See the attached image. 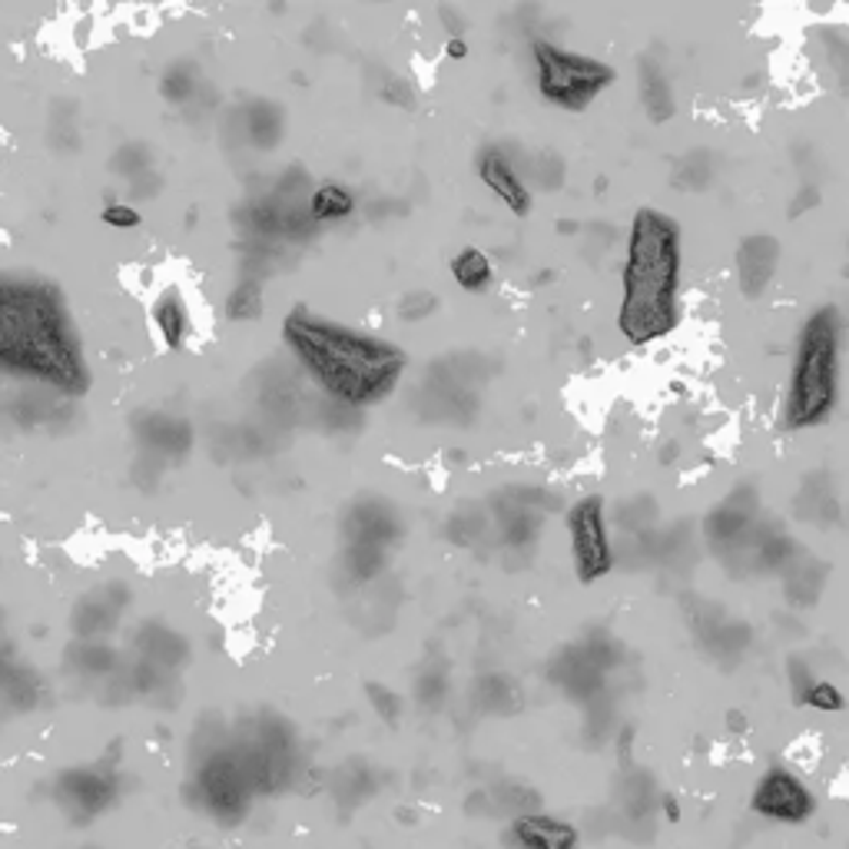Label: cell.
<instances>
[{
	"mask_svg": "<svg viewBox=\"0 0 849 849\" xmlns=\"http://www.w3.org/2000/svg\"><path fill=\"white\" fill-rule=\"evenodd\" d=\"M439 17H442V21L449 24V31H455V37H458V31H462V27H458V24H462L458 11H449V8H442V11H439Z\"/></svg>",
	"mask_w": 849,
	"mask_h": 849,
	"instance_id": "47",
	"label": "cell"
},
{
	"mask_svg": "<svg viewBox=\"0 0 849 849\" xmlns=\"http://www.w3.org/2000/svg\"><path fill=\"white\" fill-rule=\"evenodd\" d=\"M343 567L349 574L352 584H369L382 574L385 567V551L379 548H362V545H349V551L343 554Z\"/></svg>",
	"mask_w": 849,
	"mask_h": 849,
	"instance_id": "30",
	"label": "cell"
},
{
	"mask_svg": "<svg viewBox=\"0 0 849 849\" xmlns=\"http://www.w3.org/2000/svg\"><path fill=\"white\" fill-rule=\"evenodd\" d=\"M445 673H439V670H424L418 681H415V697H418V704H424V707H439L442 701H445Z\"/></svg>",
	"mask_w": 849,
	"mask_h": 849,
	"instance_id": "38",
	"label": "cell"
},
{
	"mask_svg": "<svg viewBox=\"0 0 849 849\" xmlns=\"http://www.w3.org/2000/svg\"><path fill=\"white\" fill-rule=\"evenodd\" d=\"M127 601H130V594H127V587H123L120 581L91 590L87 598L76 605V611H73V631H76V637H80V641H97V637L110 634V631L117 627V621H120Z\"/></svg>",
	"mask_w": 849,
	"mask_h": 849,
	"instance_id": "13",
	"label": "cell"
},
{
	"mask_svg": "<svg viewBox=\"0 0 849 849\" xmlns=\"http://www.w3.org/2000/svg\"><path fill=\"white\" fill-rule=\"evenodd\" d=\"M756 507H760V498L750 485L727 494L724 504H717L714 512L704 518V531H707L710 545L727 551L733 541H740L746 535V528L756 522Z\"/></svg>",
	"mask_w": 849,
	"mask_h": 849,
	"instance_id": "15",
	"label": "cell"
},
{
	"mask_svg": "<svg viewBox=\"0 0 849 849\" xmlns=\"http://www.w3.org/2000/svg\"><path fill=\"white\" fill-rule=\"evenodd\" d=\"M641 104L650 117V123H667L673 117V91L670 80L660 60H654L650 53L641 57Z\"/></svg>",
	"mask_w": 849,
	"mask_h": 849,
	"instance_id": "22",
	"label": "cell"
},
{
	"mask_svg": "<svg viewBox=\"0 0 849 849\" xmlns=\"http://www.w3.org/2000/svg\"><path fill=\"white\" fill-rule=\"evenodd\" d=\"M445 535H449V541L468 548V545L481 541V535H485V518H481L478 512H471V507H462V512H455V515L449 518Z\"/></svg>",
	"mask_w": 849,
	"mask_h": 849,
	"instance_id": "35",
	"label": "cell"
},
{
	"mask_svg": "<svg viewBox=\"0 0 849 849\" xmlns=\"http://www.w3.org/2000/svg\"><path fill=\"white\" fill-rule=\"evenodd\" d=\"M478 177L481 183L512 210L515 216H528L531 210V190L525 187L522 174L515 169V163L507 159V153L501 150H485L481 159H478Z\"/></svg>",
	"mask_w": 849,
	"mask_h": 849,
	"instance_id": "17",
	"label": "cell"
},
{
	"mask_svg": "<svg viewBox=\"0 0 849 849\" xmlns=\"http://www.w3.org/2000/svg\"><path fill=\"white\" fill-rule=\"evenodd\" d=\"M73 660L83 673H107L117 667V654L100 641H80L73 647Z\"/></svg>",
	"mask_w": 849,
	"mask_h": 849,
	"instance_id": "33",
	"label": "cell"
},
{
	"mask_svg": "<svg viewBox=\"0 0 849 849\" xmlns=\"http://www.w3.org/2000/svg\"><path fill=\"white\" fill-rule=\"evenodd\" d=\"M236 756L252 784V790H279L286 787L292 763H296V733L292 727L276 717L263 714L252 724V733L242 746H236Z\"/></svg>",
	"mask_w": 849,
	"mask_h": 849,
	"instance_id": "6",
	"label": "cell"
},
{
	"mask_svg": "<svg viewBox=\"0 0 849 849\" xmlns=\"http://www.w3.org/2000/svg\"><path fill=\"white\" fill-rule=\"evenodd\" d=\"M554 507V498L541 488H504L494 494L491 512L501 531V545L525 548L538 538L545 515Z\"/></svg>",
	"mask_w": 849,
	"mask_h": 849,
	"instance_id": "9",
	"label": "cell"
},
{
	"mask_svg": "<svg viewBox=\"0 0 849 849\" xmlns=\"http://www.w3.org/2000/svg\"><path fill=\"white\" fill-rule=\"evenodd\" d=\"M104 223L117 226V229H133V226H140V213L133 206H127V203H110L104 210Z\"/></svg>",
	"mask_w": 849,
	"mask_h": 849,
	"instance_id": "42",
	"label": "cell"
},
{
	"mask_svg": "<svg viewBox=\"0 0 849 849\" xmlns=\"http://www.w3.org/2000/svg\"><path fill=\"white\" fill-rule=\"evenodd\" d=\"M823 584H826V564H820L810 554L793 558L787 567V601L793 608H813L823 594Z\"/></svg>",
	"mask_w": 849,
	"mask_h": 849,
	"instance_id": "23",
	"label": "cell"
},
{
	"mask_svg": "<svg viewBox=\"0 0 849 849\" xmlns=\"http://www.w3.org/2000/svg\"><path fill=\"white\" fill-rule=\"evenodd\" d=\"M57 797L63 806H70L73 813L83 816H97L104 813L113 797H117V777L104 774L97 767H83V770H67L57 784Z\"/></svg>",
	"mask_w": 849,
	"mask_h": 849,
	"instance_id": "12",
	"label": "cell"
},
{
	"mask_svg": "<svg viewBox=\"0 0 849 849\" xmlns=\"http://www.w3.org/2000/svg\"><path fill=\"white\" fill-rule=\"evenodd\" d=\"M790 684H793V694H797V701L803 704V697H806V691L813 687V677H810V670H806V663L803 660H790Z\"/></svg>",
	"mask_w": 849,
	"mask_h": 849,
	"instance_id": "43",
	"label": "cell"
},
{
	"mask_svg": "<svg viewBox=\"0 0 849 849\" xmlns=\"http://www.w3.org/2000/svg\"><path fill=\"white\" fill-rule=\"evenodd\" d=\"M133 432H136L143 452L146 455H159V458H180L193 445L190 421H183L177 415H166V411H143V415H136Z\"/></svg>",
	"mask_w": 849,
	"mask_h": 849,
	"instance_id": "16",
	"label": "cell"
},
{
	"mask_svg": "<svg viewBox=\"0 0 849 849\" xmlns=\"http://www.w3.org/2000/svg\"><path fill=\"white\" fill-rule=\"evenodd\" d=\"M535 63H538V94L545 104L581 113L587 110L594 100H598L611 83H614V67L584 57V53H571L561 50L548 40H535Z\"/></svg>",
	"mask_w": 849,
	"mask_h": 849,
	"instance_id": "5",
	"label": "cell"
},
{
	"mask_svg": "<svg viewBox=\"0 0 849 849\" xmlns=\"http://www.w3.org/2000/svg\"><path fill=\"white\" fill-rule=\"evenodd\" d=\"M681 286V229L657 210H641L627 239L621 335L631 346H647L677 325Z\"/></svg>",
	"mask_w": 849,
	"mask_h": 849,
	"instance_id": "3",
	"label": "cell"
},
{
	"mask_svg": "<svg viewBox=\"0 0 849 849\" xmlns=\"http://www.w3.org/2000/svg\"><path fill=\"white\" fill-rule=\"evenodd\" d=\"M839 332L842 319L836 306H820L797 346L790 395H787V429H816L836 405L839 392Z\"/></svg>",
	"mask_w": 849,
	"mask_h": 849,
	"instance_id": "4",
	"label": "cell"
},
{
	"mask_svg": "<svg viewBox=\"0 0 849 849\" xmlns=\"http://www.w3.org/2000/svg\"><path fill=\"white\" fill-rule=\"evenodd\" d=\"M452 276H455V283H458L465 292H485L488 283H491V276H494V266H491V260L485 256L481 249L468 246V249H462L458 256L452 260Z\"/></svg>",
	"mask_w": 849,
	"mask_h": 849,
	"instance_id": "28",
	"label": "cell"
},
{
	"mask_svg": "<svg viewBox=\"0 0 849 849\" xmlns=\"http://www.w3.org/2000/svg\"><path fill=\"white\" fill-rule=\"evenodd\" d=\"M239 127L256 150H276L286 130V113L276 100H249L239 110Z\"/></svg>",
	"mask_w": 849,
	"mask_h": 849,
	"instance_id": "19",
	"label": "cell"
},
{
	"mask_svg": "<svg viewBox=\"0 0 849 849\" xmlns=\"http://www.w3.org/2000/svg\"><path fill=\"white\" fill-rule=\"evenodd\" d=\"M113 174L127 177V180H136L143 174H150L153 169V153L146 143H123L117 153H113Z\"/></svg>",
	"mask_w": 849,
	"mask_h": 849,
	"instance_id": "32",
	"label": "cell"
},
{
	"mask_svg": "<svg viewBox=\"0 0 849 849\" xmlns=\"http://www.w3.org/2000/svg\"><path fill=\"white\" fill-rule=\"evenodd\" d=\"M528 169H531V180H535L538 187H545V190H561V183H564V159H561L558 153H538V156L528 163Z\"/></svg>",
	"mask_w": 849,
	"mask_h": 849,
	"instance_id": "36",
	"label": "cell"
},
{
	"mask_svg": "<svg viewBox=\"0 0 849 849\" xmlns=\"http://www.w3.org/2000/svg\"><path fill=\"white\" fill-rule=\"evenodd\" d=\"M475 701L485 707V710H512L515 707V701H518V691H515V684L507 681V677H501V673H488V677H481V681L475 684Z\"/></svg>",
	"mask_w": 849,
	"mask_h": 849,
	"instance_id": "31",
	"label": "cell"
},
{
	"mask_svg": "<svg viewBox=\"0 0 849 849\" xmlns=\"http://www.w3.org/2000/svg\"><path fill=\"white\" fill-rule=\"evenodd\" d=\"M159 187H163V180L153 174H143V177H136V180H130V196H136V200H150V196H156L159 193Z\"/></svg>",
	"mask_w": 849,
	"mask_h": 849,
	"instance_id": "44",
	"label": "cell"
},
{
	"mask_svg": "<svg viewBox=\"0 0 849 849\" xmlns=\"http://www.w3.org/2000/svg\"><path fill=\"white\" fill-rule=\"evenodd\" d=\"M136 647L143 654V663L156 667V670H169V667H180L190 657V647L180 634H174L163 624H143Z\"/></svg>",
	"mask_w": 849,
	"mask_h": 849,
	"instance_id": "21",
	"label": "cell"
},
{
	"mask_svg": "<svg viewBox=\"0 0 849 849\" xmlns=\"http://www.w3.org/2000/svg\"><path fill=\"white\" fill-rule=\"evenodd\" d=\"M283 338L315 385L349 408L379 405L392 395L405 372V356L385 338L356 332L306 309L286 315Z\"/></svg>",
	"mask_w": 849,
	"mask_h": 849,
	"instance_id": "2",
	"label": "cell"
},
{
	"mask_svg": "<svg viewBox=\"0 0 849 849\" xmlns=\"http://www.w3.org/2000/svg\"><path fill=\"white\" fill-rule=\"evenodd\" d=\"M382 100L411 110V107H415V91L408 87V83H405L402 76H388V80L382 83Z\"/></svg>",
	"mask_w": 849,
	"mask_h": 849,
	"instance_id": "41",
	"label": "cell"
},
{
	"mask_svg": "<svg viewBox=\"0 0 849 849\" xmlns=\"http://www.w3.org/2000/svg\"><path fill=\"white\" fill-rule=\"evenodd\" d=\"M449 57H452V60H465V57H468V44H465L462 37H452V40H449Z\"/></svg>",
	"mask_w": 849,
	"mask_h": 849,
	"instance_id": "46",
	"label": "cell"
},
{
	"mask_svg": "<svg viewBox=\"0 0 849 849\" xmlns=\"http://www.w3.org/2000/svg\"><path fill=\"white\" fill-rule=\"evenodd\" d=\"M714 174H717V159L710 150H691L687 156L677 159L673 166V187L684 190V193H704L710 183H714Z\"/></svg>",
	"mask_w": 849,
	"mask_h": 849,
	"instance_id": "25",
	"label": "cell"
},
{
	"mask_svg": "<svg viewBox=\"0 0 849 849\" xmlns=\"http://www.w3.org/2000/svg\"><path fill=\"white\" fill-rule=\"evenodd\" d=\"M816 203H820V190H816V187H803L800 196L790 203V216H803V213H806L810 206H816Z\"/></svg>",
	"mask_w": 849,
	"mask_h": 849,
	"instance_id": "45",
	"label": "cell"
},
{
	"mask_svg": "<svg viewBox=\"0 0 849 849\" xmlns=\"http://www.w3.org/2000/svg\"><path fill=\"white\" fill-rule=\"evenodd\" d=\"M263 286L256 279H242L226 299V315L232 322H256L263 315Z\"/></svg>",
	"mask_w": 849,
	"mask_h": 849,
	"instance_id": "29",
	"label": "cell"
},
{
	"mask_svg": "<svg viewBox=\"0 0 849 849\" xmlns=\"http://www.w3.org/2000/svg\"><path fill=\"white\" fill-rule=\"evenodd\" d=\"M806 707H816V710H826V714H839L842 710V694L829 684V681H813V687L806 691L803 697Z\"/></svg>",
	"mask_w": 849,
	"mask_h": 849,
	"instance_id": "39",
	"label": "cell"
},
{
	"mask_svg": "<svg viewBox=\"0 0 849 849\" xmlns=\"http://www.w3.org/2000/svg\"><path fill=\"white\" fill-rule=\"evenodd\" d=\"M435 309H439V299L432 292H424V289H411V292H405L398 299V315L405 322H421V319H429Z\"/></svg>",
	"mask_w": 849,
	"mask_h": 849,
	"instance_id": "37",
	"label": "cell"
},
{
	"mask_svg": "<svg viewBox=\"0 0 849 849\" xmlns=\"http://www.w3.org/2000/svg\"><path fill=\"white\" fill-rule=\"evenodd\" d=\"M153 325L159 332V338L166 343V349H180L183 338L190 332V309L183 302V296L177 289H166L156 302H153Z\"/></svg>",
	"mask_w": 849,
	"mask_h": 849,
	"instance_id": "24",
	"label": "cell"
},
{
	"mask_svg": "<svg viewBox=\"0 0 849 849\" xmlns=\"http://www.w3.org/2000/svg\"><path fill=\"white\" fill-rule=\"evenodd\" d=\"M663 806H667V816H670V820H677V816H681V810H677V800H673V797H667V800H663Z\"/></svg>",
	"mask_w": 849,
	"mask_h": 849,
	"instance_id": "48",
	"label": "cell"
},
{
	"mask_svg": "<svg viewBox=\"0 0 849 849\" xmlns=\"http://www.w3.org/2000/svg\"><path fill=\"white\" fill-rule=\"evenodd\" d=\"M343 531L349 545L362 548H379L385 551L402 538V518L395 515V507L382 498H362L349 507V515L343 522Z\"/></svg>",
	"mask_w": 849,
	"mask_h": 849,
	"instance_id": "11",
	"label": "cell"
},
{
	"mask_svg": "<svg viewBox=\"0 0 849 849\" xmlns=\"http://www.w3.org/2000/svg\"><path fill=\"white\" fill-rule=\"evenodd\" d=\"M793 515L800 522H813V525H829L839 518V501L833 494V485H829V475L826 471H813L797 498H793Z\"/></svg>",
	"mask_w": 849,
	"mask_h": 849,
	"instance_id": "20",
	"label": "cell"
},
{
	"mask_svg": "<svg viewBox=\"0 0 849 849\" xmlns=\"http://www.w3.org/2000/svg\"><path fill=\"white\" fill-rule=\"evenodd\" d=\"M567 531H571V554L574 571L581 584H594L614 567V548L605 525V498L587 494L567 512Z\"/></svg>",
	"mask_w": 849,
	"mask_h": 849,
	"instance_id": "8",
	"label": "cell"
},
{
	"mask_svg": "<svg viewBox=\"0 0 849 849\" xmlns=\"http://www.w3.org/2000/svg\"><path fill=\"white\" fill-rule=\"evenodd\" d=\"M512 836L522 849H577V829L548 813L515 816Z\"/></svg>",
	"mask_w": 849,
	"mask_h": 849,
	"instance_id": "18",
	"label": "cell"
},
{
	"mask_svg": "<svg viewBox=\"0 0 849 849\" xmlns=\"http://www.w3.org/2000/svg\"><path fill=\"white\" fill-rule=\"evenodd\" d=\"M750 810L763 820H777V823H803L813 816L816 800L813 793L803 787V780L784 767H770L760 777L753 797H750Z\"/></svg>",
	"mask_w": 849,
	"mask_h": 849,
	"instance_id": "10",
	"label": "cell"
},
{
	"mask_svg": "<svg viewBox=\"0 0 849 849\" xmlns=\"http://www.w3.org/2000/svg\"><path fill=\"white\" fill-rule=\"evenodd\" d=\"M159 94H163L166 104H174V107H187V104H193V97L200 94V73H196V63H190V60L169 63L166 73H163V80H159Z\"/></svg>",
	"mask_w": 849,
	"mask_h": 849,
	"instance_id": "27",
	"label": "cell"
},
{
	"mask_svg": "<svg viewBox=\"0 0 849 849\" xmlns=\"http://www.w3.org/2000/svg\"><path fill=\"white\" fill-rule=\"evenodd\" d=\"M306 210H309V219L319 226V223H335V219H346L352 216L356 210V200L346 187L338 183H322L309 200H306Z\"/></svg>",
	"mask_w": 849,
	"mask_h": 849,
	"instance_id": "26",
	"label": "cell"
},
{
	"mask_svg": "<svg viewBox=\"0 0 849 849\" xmlns=\"http://www.w3.org/2000/svg\"><path fill=\"white\" fill-rule=\"evenodd\" d=\"M0 375L63 395L91 388L70 306L60 286L44 276L0 270Z\"/></svg>",
	"mask_w": 849,
	"mask_h": 849,
	"instance_id": "1",
	"label": "cell"
},
{
	"mask_svg": "<svg viewBox=\"0 0 849 849\" xmlns=\"http://www.w3.org/2000/svg\"><path fill=\"white\" fill-rule=\"evenodd\" d=\"M654 518H657V504H654V498H647V494H641V498H634V501H624V504L618 507V522H621V528H624L627 535H644Z\"/></svg>",
	"mask_w": 849,
	"mask_h": 849,
	"instance_id": "34",
	"label": "cell"
},
{
	"mask_svg": "<svg viewBox=\"0 0 849 849\" xmlns=\"http://www.w3.org/2000/svg\"><path fill=\"white\" fill-rule=\"evenodd\" d=\"M780 263V242L767 232H753L737 246V276H740V292L746 299H760L763 289L770 286L774 273Z\"/></svg>",
	"mask_w": 849,
	"mask_h": 849,
	"instance_id": "14",
	"label": "cell"
},
{
	"mask_svg": "<svg viewBox=\"0 0 849 849\" xmlns=\"http://www.w3.org/2000/svg\"><path fill=\"white\" fill-rule=\"evenodd\" d=\"M196 800L206 813H213L219 823H239L252 800V784L242 770L236 750L216 746L203 756L196 770Z\"/></svg>",
	"mask_w": 849,
	"mask_h": 849,
	"instance_id": "7",
	"label": "cell"
},
{
	"mask_svg": "<svg viewBox=\"0 0 849 849\" xmlns=\"http://www.w3.org/2000/svg\"><path fill=\"white\" fill-rule=\"evenodd\" d=\"M366 694H369V701H372V707H375V714L385 720V724H398V714H402V701H398V694H392L388 687H382V684H369L366 687Z\"/></svg>",
	"mask_w": 849,
	"mask_h": 849,
	"instance_id": "40",
	"label": "cell"
}]
</instances>
